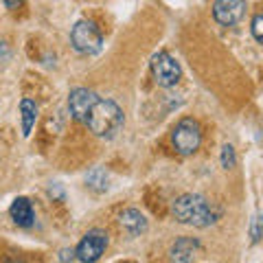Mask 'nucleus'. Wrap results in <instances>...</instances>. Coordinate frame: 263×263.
Segmentation results:
<instances>
[{
    "label": "nucleus",
    "instance_id": "obj_1",
    "mask_svg": "<svg viewBox=\"0 0 263 263\" xmlns=\"http://www.w3.org/2000/svg\"><path fill=\"white\" fill-rule=\"evenodd\" d=\"M176 221L184 226L193 228H209L217 221V211L211 206V202L206 197L197 195V193H184L176 197L174 206H171Z\"/></svg>",
    "mask_w": 263,
    "mask_h": 263
},
{
    "label": "nucleus",
    "instance_id": "obj_2",
    "mask_svg": "<svg viewBox=\"0 0 263 263\" xmlns=\"http://www.w3.org/2000/svg\"><path fill=\"white\" fill-rule=\"evenodd\" d=\"M123 123H125V114H123L121 105L117 101H112V99H99L95 108L90 110L86 125L95 136L108 141V138H114L119 134Z\"/></svg>",
    "mask_w": 263,
    "mask_h": 263
},
{
    "label": "nucleus",
    "instance_id": "obj_3",
    "mask_svg": "<svg viewBox=\"0 0 263 263\" xmlns=\"http://www.w3.org/2000/svg\"><path fill=\"white\" fill-rule=\"evenodd\" d=\"M70 44L79 55H97L103 48V35L92 20H79L70 31Z\"/></svg>",
    "mask_w": 263,
    "mask_h": 263
},
{
    "label": "nucleus",
    "instance_id": "obj_4",
    "mask_svg": "<svg viewBox=\"0 0 263 263\" xmlns=\"http://www.w3.org/2000/svg\"><path fill=\"white\" fill-rule=\"evenodd\" d=\"M174 147L180 156H191L200 149L202 145V129L200 123L191 117H184L178 121V125L174 127Z\"/></svg>",
    "mask_w": 263,
    "mask_h": 263
},
{
    "label": "nucleus",
    "instance_id": "obj_5",
    "mask_svg": "<svg viewBox=\"0 0 263 263\" xmlns=\"http://www.w3.org/2000/svg\"><path fill=\"white\" fill-rule=\"evenodd\" d=\"M152 75L160 88H174L182 77V68L167 51H158L152 57Z\"/></svg>",
    "mask_w": 263,
    "mask_h": 263
},
{
    "label": "nucleus",
    "instance_id": "obj_6",
    "mask_svg": "<svg viewBox=\"0 0 263 263\" xmlns=\"http://www.w3.org/2000/svg\"><path fill=\"white\" fill-rule=\"evenodd\" d=\"M108 248V233L105 230L92 228L84 235V239L79 241V246L75 248V257L81 263H97L101 259V254Z\"/></svg>",
    "mask_w": 263,
    "mask_h": 263
},
{
    "label": "nucleus",
    "instance_id": "obj_7",
    "mask_svg": "<svg viewBox=\"0 0 263 263\" xmlns=\"http://www.w3.org/2000/svg\"><path fill=\"white\" fill-rule=\"evenodd\" d=\"M101 97H97L95 90H88V88H75L72 92L68 95V112L70 117L79 121V123H86L90 117V110L95 108V103L99 101Z\"/></svg>",
    "mask_w": 263,
    "mask_h": 263
},
{
    "label": "nucleus",
    "instance_id": "obj_8",
    "mask_svg": "<svg viewBox=\"0 0 263 263\" xmlns=\"http://www.w3.org/2000/svg\"><path fill=\"white\" fill-rule=\"evenodd\" d=\"M246 13V0H215L213 18L221 27H235Z\"/></svg>",
    "mask_w": 263,
    "mask_h": 263
},
{
    "label": "nucleus",
    "instance_id": "obj_9",
    "mask_svg": "<svg viewBox=\"0 0 263 263\" xmlns=\"http://www.w3.org/2000/svg\"><path fill=\"white\" fill-rule=\"evenodd\" d=\"M197 250H200V241L195 237H180L169 250L171 263H193Z\"/></svg>",
    "mask_w": 263,
    "mask_h": 263
},
{
    "label": "nucleus",
    "instance_id": "obj_10",
    "mask_svg": "<svg viewBox=\"0 0 263 263\" xmlns=\"http://www.w3.org/2000/svg\"><path fill=\"white\" fill-rule=\"evenodd\" d=\"M9 215L13 219V224H18L20 228H29L35 221V211H33V204L27 197H15L9 206Z\"/></svg>",
    "mask_w": 263,
    "mask_h": 263
},
{
    "label": "nucleus",
    "instance_id": "obj_11",
    "mask_svg": "<svg viewBox=\"0 0 263 263\" xmlns=\"http://www.w3.org/2000/svg\"><path fill=\"white\" fill-rule=\"evenodd\" d=\"M119 221H121V226L125 228L132 237H141V235L147 233V228H149V224H147V217L143 215L141 211H136V209H125L119 215Z\"/></svg>",
    "mask_w": 263,
    "mask_h": 263
},
{
    "label": "nucleus",
    "instance_id": "obj_12",
    "mask_svg": "<svg viewBox=\"0 0 263 263\" xmlns=\"http://www.w3.org/2000/svg\"><path fill=\"white\" fill-rule=\"evenodd\" d=\"M20 114H22V136H29L33 125L37 121V105L31 99H22L20 101Z\"/></svg>",
    "mask_w": 263,
    "mask_h": 263
},
{
    "label": "nucleus",
    "instance_id": "obj_13",
    "mask_svg": "<svg viewBox=\"0 0 263 263\" xmlns=\"http://www.w3.org/2000/svg\"><path fill=\"white\" fill-rule=\"evenodd\" d=\"M86 184H88L90 189H92V191L101 193V191H105V189H108V174H105L103 169L95 167V169L86 176Z\"/></svg>",
    "mask_w": 263,
    "mask_h": 263
},
{
    "label": "nucleus",
    "instance_id": "obj_14",
    "mask_svg": "<svg viewBox=\"0 0 263 263\" xmlns=\"http://www.w3.org/2000/svg\"><path fill=\"white\" fill-rule=\"evenodd\" d=\"M235 162H237V158H235V147L226 143L224 147H221V167H224V169H233Z\"/></svg>",
    "mask_w": 263,
    "mask_h": 263
},
{
    "label": "nucleus",
    "instance_id": "obj_15",
    "mask_svg": "<svg viewBox=\"0 0 263 263\" xmlns=\"http://www.w3.org/2000/svg\"><path fill=\"white\" fill-rule=\"evenodd\" d=\"M250 29H252L254 40H257L259 44H263V13L254 15V18H252V24H250Z\"/></svg>",
    "mask_w": 263,
    "mask_h": 263
},
{
    "label": "nucleus",
    "instance_id": "obj_16",
    "mask_svg": "<svg viewBox=\"0 0 263 263\" xmlns=\"http://www.w3.org/2000/svg\"><path fill=\"white\" fill-rule=\"evenodd\" d=\"M60 259H62L64 263H66V261H72V259H77V257H75V250H68V248H66V250H62V257H60Z\"/></svg>",
    "mask_w": 263,
    "mask_h": 263
},
{
    "label": "nucleus",
    "instance_id": "obj_17",
    "mask_svg": "<svg viewBox=\"0 0 263 263\" xmlns=\"http://www.w3.org/2000/svg\"><path fill=\"white\" fill-rule=\"evenodd\" d=\"M22 3H24V0H3V5L7 7V9H18Z\"/></svg>",
    "mask_w": 263,
    "mask_h": 263
},
{
    "label": "nucleus",
    "instance_id": "obj_18",
    "mask_svg": "<svg viewBox=\"0 0 263 263\" xmlns=\"http://www.w3.org/2000/svg\"><path fill=\"white\" fill-rule=\"evenodd\" d=\"M259 221H261V235H263V215H261V219H259Z\"/></svg>",
    "mask_w": 263,
    "mask_h": 263
}]
</instances>
